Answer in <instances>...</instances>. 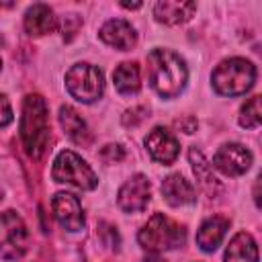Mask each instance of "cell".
I'll use <instances>...</instances> for the list:
<instances>
[{
  "label": "cell",
  "mask_w": 262,
  "mask_h": 262,
  "mask_svg": "<svg viewBox=\"0 0 262 262\" xmlns=\"http://www.w3.org/2000/svg\"><path fill=\"white\" fill-rule=\"evenodd\" d=\"M49 113L41 94H27L20 115V139L29 158L39 160L49 145Z\"/></svg>",
  "instance_id": "1"
},
{
  "label": "cell",
  "mask_w": 262,
  "mask_h": 262,
  "mask_svg": "<svg viewBox=\"0 0 262 262\" xmlns=\"http://www.w3.org/2000/svg\"><path fill=\"white\" fill-rule=\"evenodd\" d=\"M147 72L151 88L162 98L178 96L188 80V70L184 59L170 49H154L147 55Z\"/></svg>",
  "instance_id": "2"
},
{
  "label": "cell",
  "mask_w": 262,
  "mask_h": 262,
  "mask_svg": "<svg viewBox=\"0 0 262 262\" xmlns=\"http://www.w3.org/2000/svg\"><path fill=\"white\" fill-rule=\"evenodd\" d=\"M186 239V229L164 213H154L139 229L137 242L149 254H162L166 250L180 248Z\"/></svg>",
  "instance_id": "3"
},
{
  "label": "cell",
  "mask_w": 262,
  "mask_h": 262,
  "mask_svg": "<svg viewBox=\"0 0 262 262\" xmlns=\"http://www.w3.org/2000/svg\"><path fill=\"white\" fill-rule=\"evenodd\" d=\"M256 82V68L244 57L223 59L211 74V84L221 96H242L252 90Z\"/></svg>",
  "instance_id": "4"
},
{
  "label": "cell",
  "mask_w": 262,
  "mask_h": 262,
  "mask_svg": "<svg viewBox=\"0 0 262 262\" xmlns=\"http://www.w3.org/2000/svg\"><path fill=\"white\" fill-rule=\"evenodd\" d=\"M51 176L59 184H72L82 190H92L98 184L94 170L72 149H63L57 154L51 168Z\"/></svg>",
  "instance_id": "5"
},
{
  "label": "cell",
  "mask_w": 262,
  "mask_h": 262,
  "mask_svg": "<svg viewBox=\"0 0 262 262\" xmlns=\"http://www.w3.org/2000/svg\"><path fill=\"white\" fill-rule=\"evenodd\" d=\"M68 92L80 102H94L104 92V76L92 63H76L66 74Z\"/></svg>",
  "instance_id": "6"
},
{
  "label": "cell",
  "mask_w": 262,
  "mask_h": 262,
  "mask_svg": "<svg viewBox=\"0 0 262 262\" xmlns=\"http://www.w3.org/2000/svg\"><path fill=\"white\" fill-rule=\"evenodd\" d=\"M29 250V229L16 211L0 215V256L4 260H20Z\"/></svg>",
  "instance_id": "7"
},
{
  "label": "cell",
  "mask_w": 262,
  "mask_h": 262,
  "mask_svg": "<svg viewBox=\"0 0 262 262\" xmlns=\"http://www.w3.org/2000/svg\"><path fill=\"white\" fill-rule=\"evenodd\" d=\"M151 196V184L147 176L143 174H133L117 192V205L125 213H139L147 207Z\"/></svg>",
  "instance_id": "8"
},
{
  "label": "cell",
  "mask_w": 262,
  "mask_h": 262,
  "mask_svg": "<svg viewBox=\"0 0 262 262\" xmlns=\"http://www.w3.org/2000/svg\"><path fill=\"white\" fill-rule=\"evenodd\" d=\"M211 166L225 176H242L252 166V151L242 143H225L213 156Z\"/></svg>",
  "instance_id": "9"
},
{
  "label": "cell",
  "mask_w": 262,
  "mask_h": 262,
  "mask_svg": "<svg viewBox=\"0 0 262 262\" xmlns=\"http://www.w3.org/2000/svg\"><path fill=\"white\" fill-rule=\"evenodd\" d=\"M51 209H53L55 221L63 229L80 231L84 227V213H82V205H80L76 194H72V192H57L51 199Z\"/></svg>",
  "instance_id": "10"
},
{
  "label": "cell",
  "mask_w": 262,
  "mask_h": 262,
  "mask_svg": "<svg viewBox=\"0 0 262 262\" xmlns=\"http://www.w3.org/2000/svg\"><path fill=\"white\" fill-rule=\"evenodd\" d=\"M145 147H147V154L151 156V160H156L164 166L172 164L180 151L178 139L166 127H154L145 137Z\"/></svg>",
  "instance_id": "11"
},
{
  "label": "cell",
  "mask_w": 262,
  "mask_h": 262,
  "mask_svg": "<svg viewBox=\"0 0 262 262\" xmlns=\"http://www.w3.org/2000/svg\"><path fill=\"white\" fill-rule=\"evenodd\" d=\"M98 37H100L106 45H111V47H115V49H121V51H129V49L135 47V43H137V33H135V29L131 27V23H127V20H123V18H111V20H106V23L100 27Z\"/></svg>",
  "instance_id": "12"
},
{
  "label": "cell",
  "mask_w": 262,
  "mask_h": 262,
  "mask_svg": "<svg viewBox=\"0 0 262 262\" xmlns=\"http://www.w3.org/2000/svg\"><path fill=\"white\" fill-rule=\"evenodd\" d=\"M162 196L168 205L172 207H184V205H192L196 201V192L194 186L178 172L168 174L162 182Z\"/></svg>",
  "instance_id": "13"
},
{
  "label": "cell",
  "mask_w": 262,
  "mask_h": 262,
  "mask_svg": "<svg viewBox=\"0 0 262 262\" xmlns=\"http://www.w3.org/2000/svg\"><path fill=\"white\" fill-rule=\"evenodd\" d=\"M196 10L194 2L184 0H162L154 6V16L162 25H182L192 18Z\"/></svg>",
  "instance_id": "14"
},
{
  "label": "cell",
  "mask_w": 262,
  "mask_h": 262,
  "mask_svg": "<svg viewBox=\"0 0 262 262\" xmlns=\"http://www.w3.org/2000/svg\"><path fill=\"white\" fill-rule=\"evenodd\" d=\"M57 27V18L53 10L47 4H33L25 12V31L31 37H43L47 33H53Z\"/></svg>",
  "instance_id": "15"
},
{
  "label": "cell",
  "mask_w": 262,
  "mask_h": 262,
  "mask_svg": "<svg viewBox=\"0 0 262 262\" xmlns=\"http://www.w3.org/2000/svg\"><path fill=\"white\" fill-rule=\"evenodd\" d=\"M229 221L221 215L209 217L207 221L201 223L199 231H196V244L203 252H215L219 248V244L223 242L225 233H227Z\"/></svg>",
  "instance_id": "16"
},
{
  "label": "cell",
  "mask_w": 262,
  "mask_h": 262,
  "mask_svg": "<svg viewBox=\"0 0 262 262\" xmlns=\"http://www.w3.org/2000/svg\"><path fill=\"white\" fill-rule=\"evenodd\" d=\"M59 125L63 129V133L74 141V143H80V145H88L90 143V129L86 125V121L82 119V115L74 108V106H68L63 104L59 108Z\"/></svg>",
  "instance_id": "17"
},
{
  "label": "cell",
  "mask_w": 262,
  "mask_h": 262,
  "mask_svg": "<svg viewBox=\"0 0 262 262\" xmlns=\"http://www.w3.org/2000/svg\"><path fill=\"white\" fill-rule=\"evenodd\" d=\"M223 262H258V246L248 231H239L231 237Z\"/></svg>",
  "instance_id": "18"
},
{
  "label": "cell",
  "mask_w": 262,
  "mask_h": 262,
  "mask_svg": "<svg viewBox=\"0 0 262 262\" xmlns=\"http://www.w3.org/2000/svg\"><path fill=\"white\" fill-rule=\"evenodd\" d=\"M188 160H190L192 172H194V176H196V180H199V186H201L207 194L213 196V194L219 190V182H217V178H215V174H213V166L207 162V158L203 156V151L196 149V147H190V149H188Z\"/></svg>",
  "instance_id": "19"
},
{
  "label": "cell",
  "mask_w": 262,
  "mask_h": 262,
  "mask_svg": "<svg viewBox=\"0 0 262 262\" xmlns=\"http://www.w3.org/2000/svg\"><path fill=\"white\" fill-rule=\"evenodd\" d=\"M115 88L121 94H137L141 88V72L135 61H123L113 72Z\"/></svg>",
  "instance_id": "20"
},
{
  "label": "cell",
  "mask_w": 262,
  "mask_h": 262,
  "mask_svg": "<svg viewBox=\"0 0 262 262\" xmlns=\"http://www.w3.org/2000/svg\"><path fill=\"white\" fill-rule=\"evenodd\" d=\"M262 121V111H260V96H252L239 111V125L246 129H256Z\"/></svg>",
  "instance_id": "21"
},
{
  "label": "cell",
  "mask_w": 262,
  "mask_h": 262,
  "mask_svg": "<svg viewBox=\"0 0 262 262\" xmlns=\"http://www.w3.org/2000/svg\"><path fill=\"white\" fill-rule=\"evenodd\" d=\"M100 158H102L106 164H117V162H121V160L125 158V149H123L119 143H108V145L102 147Z\"/></svg>",
  "instance_id": "22"
},
{
  "label": "cell",
  "mask_w": 262,
  "mask_h": 262,
  "mask_svg": "<svg viewBox=\"0 0 262 262\" xmlns=\"http://www.w3.org/2000/svg\"><path fill=\"white\" fill-rule=\"evenodd\" d=\"M12 123V106H10V100L0 94V129L10 125Z\"/></svg>",
  "instance_id": "23"
},
{
  "label": "cell",
  "mask_w": 262,
  "mask_h": 262,
  "mask_svg": "<svg viewBox=\"0 0 262 262\" xmlns=\"http://www.w3.org/2000/svg\"><path fill=\"white\" fill-rule=\"evenodd\" d=\"M176 127H180L184 133H192V131L196 129V119H192V117L178 119V121H176Z\"/></svg>",
  "instance_id": "24"
},
{
  "label": "cell",
  "mask_w": 262,
  "mask_h": 262,
  "mask_svg": "<svg viewBox=\"0 0 262 262\" xmlns=\"http://www.w3.org/2000/svg\"><path fill=\"white\" fill-rule=\"evenodd\" d=\"M143 262H164L162 258H158V254H151V256H147Z\"/></svg>",
  "instance_id": "25"
},
{
  "label": "cell",
  "mask_w": 262,
  "mask_h": 262,
  "mask_svg": "<svg viewBox=\"0 0 262 262\" xmlns=\"http://www.w3.org/2000/svg\"><path fill=\"white\" fill-rule=\"evenodd\" d=\"M121 6H123V8H139V6H141V2H133V4H129V2H123Z\"/></svg>",
  "instance_id": "26"
},
{
  "label": "cell",
  "mask_w": 262,
  "mask_h": 262,
  "mask_svg": "<svg viewBox=\"0 0 262 262\" xmlns=\"http://www.w3.org/2000/svg\"><path fill=\"white\" fill-rule=\"evenodd\" d=\"M0 201H2V190H0Z\"/></svg>",
  "instance_id": "27"
},
{
  "label": "cell",
  "mask_w": 262,
  "mask_h": 262,
  "mask_svg": "<svg viewBox=\"0 0 262 262\" xmlns=\"http://www.w3.org/2000/svg\"><path fill=\"white\" fill-rule=\"evenodd\" d=\"M0 45H2V37H0Z\"/></svg>",
  "instance_id": "28"
},
{
  "label": "cell",
  "mask_w": 262,
  "mask_h": 262,
  "mask_svg": "<svg viewBox=\"0 0 262 262\" xmlns=\"http://www.w3.org/2000/svg\"><path fill=\"white\" fill-rule=\"evenodd\" d=\"M0 68H2V59H0Z\"/></svg>",
  "instance_id": "29"
}]
</instances>
